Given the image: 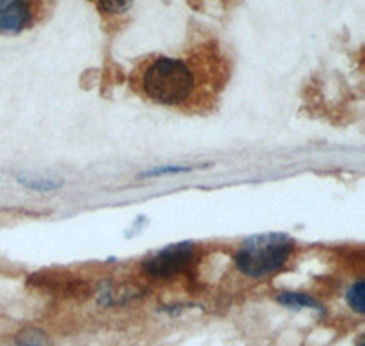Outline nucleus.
I'll list each match as a JSON object with an SVG mask.
<instances>
[{
  "mask_svg": "<svg viewBox=\"0 0 365 346\" xmlns=\"http://www.w3.org/2000/svg\"><path fill=\"white\" fill-rule=\"evenodd\" d=\"M347 305L351 306V310H354L356 313L364 315L365 313V283L361 279H358L356 283L349 286L347 290Z\"/></svg>",
  "mask_w": 365,
  "mask_h": 346,
  "instance_id": "nucleus-8",
  "label": "nucleus"
},
{
  "mask_svg": "<svg viewBox=\"0 0 365 346\" xmlns=\"http://www.w3.org/2000/svg\"><path fill=\"white\" fill-rule=\"evenodd\" d=\"M197 256L194 243H178L158 250L143 261V272L152 279H172L179 273L187 272Z\"/></svg>",
  "mask_w": 365,
  "mask_h": 346,
  "instance_id": "nucleus-3",
  "label": "nucleus"
},
{
  "mask_svg": "<svg viewBox=\"0 0 365 346\" xmlns=\"http://www.w3.org/2000/svg\"><path fill=\"white\" fill-rule=\"evenodd\" d=\"M137 90L152 103L163 106H181L194 97L197 71L190 62L179 57H154L135 73Z\"/></svg>",
  "mask_w": 365,
  "mask_h": 346,
  "instance_id": "nucleus-1",
  "label": "nucleus"
},
{
  "mask_svg": "<svg viewBox=\"0 0 365 346\" xmlns=\"http://www.w3.org/2000/svg\"><path fill=\"white\" fill-rule=\"evenodd\" d=\"M37 0H0V35H19L37 21Z\"/></svg>",
  "mask_w": 365,
  "mask_h": 346,
  "instance_id": "nucleus-4",
  "label": "nucleus"
},
{
  "mask_svg": "<svg viewBox=\"0 0 365 346\" xmlns=\"http://www.w3.org/2000/svg\"><path fill=\"white\" fill-rule=\"evenodd\" d=\"M276 301L279 303L285 308H294V310H303V308H311L316 310V312H324V306L318 299H314L312 295H307V293L303 292H282L278 297H276Z\"/></svg>",
  "mask_w": 365,
  "mask_h": 346,
  "instance_id": "nucleus-5",
  "label": "nucleus"
},
{
  "mask_svg": "<svg viewBox=\"0 0 365 346\" xmlns=\"http://www.w3.org/2000/svg\"><path fill=\"white\" fill-rule=\"evenodd\" d=\"M17 182L28 190L41 192V194H50V192L61 190L63 182L57 179H48V177H19Z\"/></svg>",
  "mask_w": 365,
  "mask_h": 346,
  "instance_id": "nucleus-7",
  "label": "nucleus"
},
{
  "mask_svg": "<svg viewBox=\"0 0 365 346\" xmlns=\"http://www.w3.org/2000/svg\"><path fill=\"white\" fill-rule=\"evenodd\" d=\"M294 253V241L283 234L252 235L240 244L234 264L243 276L262 279L278 272Z\"/></svg>",
  "mask_w": 365,
  "mask_h": 346,
  "instance_id": "nucleus-2",
  "label": "nucleus"
},
{
  "mask_svg": "<svg viewBox=\"0 0 365 346\" xmlns=\"http://www.w3.org/2000/svg\"><path fill=\"white\" fill-rule=\"evenodd\" d=\"M194 169V166L188 164H170V166H159V168L148 169L143 172L141 177L145 179H155V177H166V175H179V173H188Z\"/></svg>",
  "mask_w": 365,
  "mask_h": 346,
  "instance_id": "nucleus-10",
  "label": "nucleus"
},
{
  "mask_svg": "<svg viewBox=\"0 0 365 346\" xmlns=\"http://www.w3.org/2000/svg\"><path fill=\"white\" fill-rule=\"evenodd\" d=\"M104 15H123L132 8L133 0H91Z\"/></svg>",
  "mask_w": 365,
  "mask_h": 346,
  "instance_id": "nucleus-9",
  "label": "nucleus"
},
{
  "mask_svg": "<svg viewBox=\"0 0 365 346\" xmlns=\"http://www.w3.org/2000/svg\"><path fill=\"white\" fill-rule=\"evenodd\" d=\"M8 346H53L50 335L38 328L21 330L15 337L9 341Z\"/></svg>",
  "mask_w": 365,
  "mask_h": 346,
  "instance_id": "nucleus-6",
  "label": "nucleus"
}]
</instances>
